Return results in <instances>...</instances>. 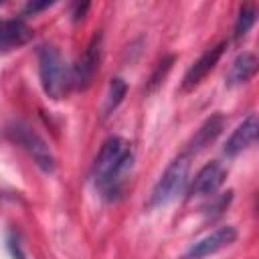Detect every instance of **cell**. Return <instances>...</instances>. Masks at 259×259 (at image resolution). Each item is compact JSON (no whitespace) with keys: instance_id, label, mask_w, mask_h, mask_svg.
Here are the masks:
<instances>
[{"instance_id":"obj_1","label":"cell","mask_w":259,"mask_h":259,"mask_svg":"<svg viewBox=\"0 0 259 259\" xmlns=\"http://www.w3.org/2000/svg\"><path fill=\"white\" fill-rule=\"evenodd\" d=\"M134 166V148L125 138L113 136L103 142L95 164H93V184L101 196L113 200L121 194L127 174Z\"/></svg>"},{"instance_id":"obj_2","label":"cell","mask_w":259,"mask_h":259,"mask_svg":"<svg viewBox=\"0 0 259 259\" xmlns=\"http://www.w3.org/2000/svg\"><path fill=\"white\" fill-rule=\"evenodd\" d=\"M38 75L45 93L55 101L63 99L73 87L71 69H67L61 53L51 45L38 49Z\"/></svg>"},{"instance_id":"obj_3","label":"cell","mask_w":259,"mask_h":259,"mask_svg":"<svg viewBox=\"0 0 259 259\" xmlns=\"http://www.w3.org/2000/svg\"><path fill=\"white\" fill-rule=\"evenodd\" d=\"M188 172H190V162L186 156L172 160L158 178V182L154 184V190L150 194V206L160 208L176 200L178 194H182L188 184Z\"/></svg>"},{"instance_id":"obj_4","label":"cell","mask_w":259,"mask_h":259,"mask_svg":"<svg viewBox=\"0 0 259 259\" xmlns=\"http://www.w3.org/2000/svg\"><path fill=\"white\" fill-rule=\"evenodd\" d=\"M6 134L14 144H18L34 160V164L42 172H53L55 170V156H53L47 140L34 127H30L24 121H14L12 125H8Z\"/></svg>"},{"instance_id":"obj_5","label":"cell","mask_w":259,"mask_h":259,"mask_svg":"<svg viewBox=\"0 0 259 259\" xmlns=\"http://www.w3.org/2000/svg\"><path fill=\"white\" fill-rule=\"evenodd\" d=\"M101 53H103V36L99 32H95L89 40V45L85 47V51L81 53V57L77 59L75 67L71 69V83L77 89H87L95 75L99 73V63H101Z\"/></svg>"},{"instance_id":"obj_6","label":"cell","mask_w":259,"mask_h":259,"mask_svg":"<svg viewBox=\"0 0 259 259\" xmlns=\"http://www.w3.org/2000/svg\"><path fill=\"white\" fill-rule=\"evenodd\" d=\"M237 237H239V233L233 225H223V227L210 231L208 235H204L202 239L194 241L184 251V255L180 259H206V257L227 249L229 245H233L237 241Z\"/></svg>"},{"instance_id":"obj_7","label":"cell","mask_w":259,"mask_h":259,"mask_svg":"<svg viewBox=\"0 0 259 259\" xmlns=\"http://www.w3.org/2000/svg\"><path fill=\"white\" fill-rule=\"evenodd\" d=\"M227 178V170L221 162H208L204 164L198 174L194 176L190 188H188V198L194 196H212L225 182Z\"/></svg>"},{"instance_id":"obj_8","label":"cell","mask_w":259,"mask_h":259,"mask_svg":"<svg viewBox=\"0 0 259 259\" xmlns=\"http://www.w3.org/2000/svg\"><path fill=\"white\" fill-rule=\"evenodd\" d=\"M257 130H259V121L255 113H249L235 130L233 134L227 138L225 146H223V154L227 158H235L241 152H245L247 148H251L257 140Z\"/></svg>"},{"instance_id":"obj_9","label":"cell","mask_w":259,"mask_h":259,"mask_svg":"<svg viewBox=\"0 0 259 259\" xmlns=\"http://www.w3.org/2000/svg\"><path fill=\"white\" fill-rule=\"evenodd\" d=\"M225 49H227V42H219V45L206 49V51L188 67V71H186V75H184V79H182V89H184V91L194 89V87L214 69V65H217L219 59L223 57Z\"/></svg>"},{"instance_id":"obj_10","label":"cell","mask_w":259,"mask_h":259,"mask_svg":"<svg viewBox=\"0 0 259 259\" xmlns=\"http://www.w3.org/2000/svg\"><path fill=\"white\" fill-rule=\"evenodd\" d=\"M32 40V28L20 18H0V53L20 49Z\"/></svg>"},{"instance_id":"obj_11","label":"cell","mask_w":259,"mask_h":259,"mask_svg":"<svg viewBox=\"0 0 259 259\" xmlns=\"http://www.w3.org/2000/svg\"><path fill=\"white\" fill-rule=\"evenodd\" d=\"M255 73H257V57L253 53H241L231 63V69L225 79L229 87H237V85L249 83L255 77Z\"/></svg>"},{"instance_id":"obj_12","label":"cell","mask_w":259,"mask_h":259,"mask_svg":"<svg viewBox=\"0 0 259 259\" xmlns=\"http://www.w3.org/2000/svg\"><path fill=\"white\" fill-rule=\"evenodd\" d=\"M223 127H225L223 115H212V117H208V119L196 130V134H194V138H192V142H190V146H188V154H196V152L204 150L210 142L217 140V136L223 132Z\"/></svg>"},{"instance_id":"obj_13","label":"cell","mask_w":259,"mask_h":259,"mask_svg":"<svg viewBox=\"0 0 259 259\" xmlns=\"http://www.w3.org/2000/svg\"><path fill=\"white\" fill-rule=\"evenodd\" d=\"M125 93H127V85H125V81L121 79V77H115V79H111V83H109V89H107V95H105V105H103V113L105 115H109L121 101H123V97H125Z\"/></svg>"},{"instance_id":"obj_14","label":"cell","mask_w":259,"mask_h":259,"mask_svg":"<svg viewBox=\"0 0 259 259\" xmlns=\"http://www.w3.org/2000/svg\"><path fill=\"white\" fill-rule=\"evenodd\" d=\"M255 18H257V8H255L253 4L241 6L239 16H237V22H235V38L247 36V32H249L251 26L255 24Z\"/></svg>"},{"instance_id":"obj_15","label":"cell","mask_w":259,"mask_h":259,"mask_svg":"<svg viewBox=\"0 0 259 259\" xmlns=\"http://www.w3.org/2000/svg\"><path fill=\"white\" fill-rule=\"evenodd\" d=\"M231 198H233V192L229 190V192H225V194H219V196H214L212 198V202L206 206V210H208V217L210 219H214V217H221L225 210H227V206L231 204Z\"/></svg>"},{"instance_id":"obj_16","label":"cell","mask_w":259,"mask_h":259,"mask_svg":"<svg viewBox=\"0 0 259 259\" xmlns=\"http://www.w3.org/2000/svg\"><path fill=\"white\" fill-rule=\"evenodd\" d=\"M49 6H53V2H28L24 6V14H36V12H40Z\"/></svg>"},{"instance_id":"obj_17","label":"cell","mask_w":259,"mask_h":259,"mask_svg":"<svg viewBox=\"0 0 259 259\" xmlns=\"http://www.w3.org/2000/svg\"><path fill=\"white\" fill-rule=\"evenodd\" d=\"M8 247H10L12 255H14V259H26V257H24V253H22V249H20V241H18V239H14V235L8 239Z\"/></svg>"},{"instance_id":"obj_18","label":"cell","mask_w":259,"mask_h":259,"mask_svg":"<svg viewBox=\"0 0 259 259\" xmlns=\"http://www.w3.org/2000/svg\"><path fill=\"white\" fill-rule=\"evenodd\" d=\"M89 10V4L87 2H83V4H77L75 6V10H73V20H81L83 16H85V12Z\"/></svg>"}]
</instances>
